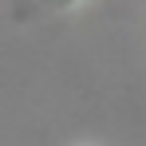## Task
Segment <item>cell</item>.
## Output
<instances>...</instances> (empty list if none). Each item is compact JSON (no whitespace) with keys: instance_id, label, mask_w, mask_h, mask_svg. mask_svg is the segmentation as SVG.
I'll list each match as a JSON object with an SVG mask.
<instances>
[{"instance_id":"obj_2","label":"cell","mask_w":146,"mask_h":146,"mask_svg":"<svg viewBox=\"0 0 146 146\" xmlns=\"http://www.w3.org/2000/svg\"><path fill=\"white\" fill-rule=\"evenodd\" d=\"M79 146H95V142H79Z\"/></svg>"},{"instance_id":"obj_1","label":"cell","mask_w":146,"mask_h":146,"mask_svg":"<svg viewBox=\"0 0 146 146\" xmlns=\"http://www.w3.org/2000/svg\"><path fill=\"white\" fill-rule=\"evenodd\" d=\"M51 12H67V8H75V4H83V0H44Z\"/></svg>"}]
</instances>
